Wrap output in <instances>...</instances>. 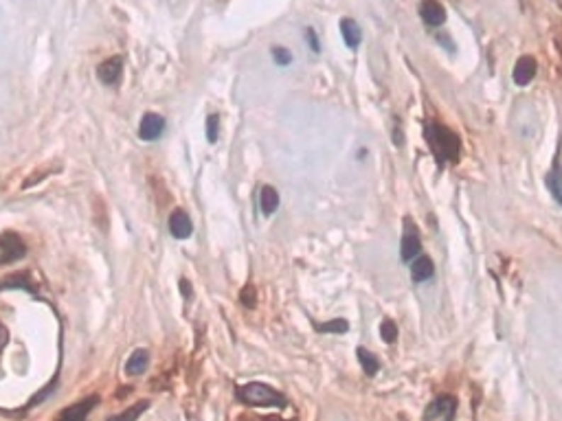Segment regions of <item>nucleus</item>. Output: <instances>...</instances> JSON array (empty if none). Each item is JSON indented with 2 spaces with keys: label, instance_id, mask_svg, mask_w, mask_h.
I'll list each match as a JSON object with an SVG mask.
<instances>
[{
  "label": "nucleus",
  "instance_id": "1a4fd4ad",
  "mask_svg": "<svg viewBox=\"0 0 562 421\" xmlns=\"http://www.w3.org/2000/svg\"><path fill=\"white\" fill-rule=\"evenodd\" d=\"M167 226H169V235L174 239H189L191 233H193V221L191 217L183 211V209H174L169 213V221H167Z\"/></svg>",
  "mask_w": 562,
  "mask_h": 421
},
{
  "label": "nucleus",
  "instance_id": "f257e3e1",
  "mask_svg": "<svg viewBox=\"0 0 562 421\" xmlns=\"http://www.w3.org/2000/svg\"><path fill=\"white\" fill-rule=\"evenodd\" d=\"M424 137H426V143H429L431 151L437 156V161H442V163H457L459 161L461 141L451 127H446L442 123H426Z\"/></svg>",
  "mask_w": 562,
  "mask_h": 421
},
{
  "label": "nucleus",
  "instance_id": "b1692460",
  "mask_svg": "<svg viewBox=\"0 0 562 421\" xmlns=\"http://www.w3.org/2000/svg\"><path fill=\"white\" fill-rule=\"evenodd\" d=\"M380 336H382V340H385L387 345H391V342L398 340V327H395V323L391 318L382 321V325H380Z\"/></svg>",
  "mask_w": 562,
  "mask_h": 421
},
{
  "label": "nucleus",
  "instance_id": "39448f33",
  "mask_svg": "<svg viewBox=\"0 0 562 421\" xmlns=\"http://www.w3.org/2000/svg\"><path fill=\"white\" fill-rule=\"evenodd\" d=\"M422 253V239L417 233V226L413 224V219L407 217L404 219V233H402V246H400V257L402 261H413Z\"/></svg>",
  "mask_w": 562,
  "mask_h": 421
},
{
  "label": "nucleus",
  "instance_id": "a211bd4d",
  "mask_svg": "<svg viewBox=\"0 0 562 421\" xmlns=\"http://www.w3.org/2000/svg\"><path fill=\"white\" fill-rule=\"evenodd\" d=\"M150 408V402L147 400H141L137 404H132L128 406L121 415H115V417H110L108 421H139V417Z\"/></svg>",
  "mask_w": 562,
  "mask_h": 421
},
{
  "label": "nucleus",
  "instance_id": "5701e85b",
  "mask_svg": "<svg viewBox=\"0 0 562 421\" xmlns=\"http://www.w3.org/2000/svg\"><path fill=\"white\" fill-rule=\"evenodd\" d=\"M240 303L246 307V309H253L257 305V290L253 283H246L240 292Z\"/></svg>",
  "mask_w": 562,
  "mask_h": 421
},
{
  "label": "nucleus",
  "instance_id": "f8f14e48",
  "mask_svg": "<svg viewBox=\"0 0 562 421\" xmlns=\"http://www.w3.org/2000/svg\"><path fill=\"white\" fill-rule=\"evenodd\" d=\"M545 185H547L549 193L553 195V200L562 207V165H560V158L558 156H556L551 169L545 175Z\"/></svg>",
  "mask_w": 562,
  "mask_h": 421
},
{
  "label": "nucleus",
  "instance_id": "4be33fe9",
  "mask_svg": "<svg viewBox=\"0 0 562 421\" xmlns=\"http://www.w3.org/2000/svg\"><path fill=\"white\" fill-rule=\"evenodd\" d=\"M205 134H207V141H209L211 145L218 143V139H220V115H209V117H207Z\"/></svg>",
  "mask_w": 562,
  "mask_h": 421
},
{
  "label": "nucleus",
  "instance_id": "412c9836",
  "mask_svg": "<svg viewBox=\"0 0 562 421\" xmlns=\"http://www.w3.org/2000/svg\"><path fill=\"white\" fill-rule=\"evenodd\" d=\"M271 55H273V62L279 66V69H286V66H290L292 62H295V55H292L290 49L281 47V44H275V47L271 49Z\"/></svg>",
  "mask_w": 562,
  "mask_h": 421
},
{
  "label": "nucleus",
  "instance_id": "393cba45",
  "mask_svg": "<svg viewBox=\"0 0 562 421\" xmlns=\"http://www.w3.org/2000/svg\"><path fill=\"white\" fill-rule=\"evenodd\" d=\"M305 44L310 47V51L312 53H321V42H319V35H317V31H314L312 27H308L305 29Z\"/></svg>",
  "mask_w": 562,
  "mask_h": 421
},
{
  "label": "nucleus",
  "instance_id": "0eeeda50",
  "mask_svg": "<svg viewBox=\"0 0 562 421\" xmlns=\"http://www.w3.org/2000/svg\"><path fill=\"white\" fill-rule=\"evenodd\" d=\"M99 404V395H88L84 400L75 402L73 406L64 408L55 421H86V417L91 415V410Z\"/></svg>",
  "mask_w": 562,
  "mask_h": 421
},
{
  "label": "nucleus",
  "instance_id": "6e6552de",
  "mask_svg": "<svg viewBox=\"0 0 562 421\" xmlns=\"http://www.w3.org/2000/svg\"><path fill=\"white\" fill-rule=\"evenodd\" d=\"M123 75V57L112 55L97 66V77L103 86H117Z\"/></svg>",
  "mask_w": 562,
  "mask_h": 421
},
{
  "label": "nucleus",
  "instance_id": "9d476101",
  "mask_svg": "<svg viewBox=\"0 0 562 421\" xmlns=\"http://www.w3.org/2000/svg\"><path fill=\"white\" fill-rule=\"evenodd\" d=\"M420 16H422V20L426 22V25L439 27V25H444V20H446V9L437 3V0H422Z\"/></svg>",
  "mask_w": 562,
  "mask_h": 421
},
{
  "label": "nucleus",
  "instance_id": "dca6fc26",
  "mask_svg": "<svg viewBox=\"0 0 562 421\" xmlns=\"http://www.w3.org/2000/svg\"><path fill=\"white\" fill-rule=\"evenodd\" d=\"M435 272V265L431 261V257H415L413 263H411V277L415 283H422V281H429Z\"/></svg>",
  "mask_w": 562,
  "mask_h": 421
},
{
  "label": "nucleus",
  "instance_id": "20e7f679",
  "mask_svg": "<svg viewBox=\"0 0 562 421\" xmlns=\"http://www.w3.org/2000/svg\"><path fill=\"white\" fill-rule=\"evenodd\" d=\"M457 413V400L453 395H439L426 406L424 421H453Z\"/></svg>",
  "mask_w": 562,
  "mask_h": 421
},
{
  "label": "nucleus",
  "instance_id": "aec40b11",
  "mask_svg": "<svg viewBox=\"0 0 562 421\" xmlns=\"http://www.w3.org/2000/svg\"><path fill=\"white\" fill-rule=\"evenodd\" d=\"M314 327H317V331H321V334H345V331L349 329V323L343 318H334L327 323H317Z\"/></svg>",
  "mask_w": 562,
  "mask_h": 421
},
{
  "label": "nucleus",
  "instance_id": "423d86ee",
  "mask_svg": "<svg viewBox=\"0 0 562 421\" xmlns=\"http://www.w3.org/2000/svg\"><path fill=\"white\" fill-rule=\"evenodd\" d=\"M165 117L159 115V113H147L143 115L141 123H139V139L145 141V143H154L159 141L163 134H165Z\"/></svg>",
  "mask_w": 562,
  "mask_h": 421
},
{
  "label": "nucleus",
  "instance_id": "ddd939ff",
  "mask_svg": "<svg viewBox=\"0 0 562 421\" xmlns=\"http://www.w3.org/2000/svg\"><path fill=\"white\" fill-rule=\"evenodd\" d=\"M279 202H281L279 191L275 187H271V185H264L262 191H259V209H262V215L271 217L279 209Z\"/></svg>",
  "mask_w": 562,
  "mask_h": 421
},
{
  "label": "nucleus",
  "instance_id": "7ed1b4c3",
  "mask_svg": "<svg viewBox=\"0 0 562 421\" xmlns=\"http://www.w3.org/2000/svg\"><path fill=\"white\" fill-rule=\"evenodd\" d=\"M27 255V243L18 233L5 231L0 233V265L16 263Z\"/></svg>",
  "mask_w": 562,
  "mask_h": 421
},
{
  "label": "nucleus",
  "instance_id": "9b49d317",
  "mask_svg": "<svg viewBox=\"0 0 562 421\" xmlns=\"http://www.w3.org/2000/svg\"><path fill=\"white\" fill-rule=\"evenodd\" d=\"M536 71H538L536 59L532 55H523L514 66V81L519 86H527L536 77Z\"/></svg>",
  "mask_w": 562,
  "mask_h": 421
},
{
  "label": "nucleus",
  "instance_id": "2eb2a0df",
  "mask_svg": "<svg viewBox=\"0 0 562 421\" xmlns=\"http://www.w3.org/2000/svg\"><path fill=\"white\" fill-rule=\"evenodd\" d=\"M147 364H150V351L143 349V347L141 349H134L132 356L125 362V373L128 375H143L145 369H147Z\"/></svg>",
  "mask_w": 562,
  "mask_h": 421
},
{
  "label": "nucleus",
  "instance_id": "f3484780",
  "mask_svg": "<svg viewBox=\"0 0 562 421\" xmlns=\"http://www.w3.org/2000/svg\"><path fill=\"white\" fill-rule=\"evenodd\" d=\"M7 287H9V290H18V287H20V290H29L31 294H35L27 272H16L11 277L0 279V290H7Z\"/></svg>",
  "mask_w": 562,
  "mask_h": 421
},
{
  "label": "nucleus",
  "instance_id": "4468645a",
  "mask_svg": "<svg viewBox=\"0 0 562 421\" xmlns=\"http://www.w3.org/2000/svg\"><path fill=\"white\" fill-rule=\"evenodd\" d=\"M341 35H343V42L347 44L352 51L358 49V44H361V40H363V31H361V27H358V22L354 18H343L341 20Z\"/></svg>",
  "mask_w": 562,
  "mask_h": 421
},
{
  "label": "nucleus",
  "instance_id": "a878e982",
  "mask_svg": "<svg viewBox=\"0 0 562 421\" xmlns=\"http://www.w3.org/2000/svg\"><path fill=\"white\" fill-rule=\"evenodd\" d=\"M181 294H183L187 301L193 299V287H191V281H189V279H181Z\"/></svg>",
  "mask_w": 562,
  "mask_h": 421
},
{
  "label": "nucleus",
  "instance_id": "bb28decb",
  "mask_svg": "<svg viewBox=\"0 0 562 421\" xmlns=\"http://www.w3.org/2000/svg\"><path fill=\"white\" fill-rule=\"evenodd\" d=\"M7 345H9V329L0 323V351H3Z\"/></svg>",
  "mask_w": 562,
  "mask_h": 421
},
{
  "label": "nucleus",
  "instance_id": "6ab92c4d",
  "mask_svg": "<svg viewBox=\"0 0 562 421\" xmlns=\"http://www.w3.org/2000/svg\"><path fill=\"white\" fill-rule=\"evenodd\" d=\"M356 356H358V362H361V367H363V371H365L367 375H376V373H378L380 362H378V358L373 356V353H369L365 347H358V349H356Z\"/></svg>",
  "mask_w": 562,
  "mask_h": 421
},
{
  "label": "nucleus",
  "instance_id": "f03ea898",
  "mask_svg": "<svg viewBox=\"0 0 562 421\" xmlns=\"http://www.w3.org/2000/svg\"><path fill=\"white\" fill-rule=\"evenodd\" d=\"M237 400L246 406H275V408H286L288 400L275 391L273 386H268L264 382H249L237 388Z\"/></svg>",
  "mask_w": 562,
  "mask_h": 421
}]
</instances>
